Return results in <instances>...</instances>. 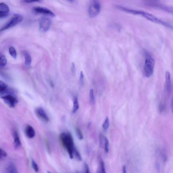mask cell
I'll return each mask as SVG.
<instances>
[{
    "mask_svg": "<svg viewBox=\"0 0 173 173\" xmlns=\"http://www.w3.org/2000/svg\"><path fill=\"white\" fill-rule=\"evenodd\" d=\"M9 8L6 4L1 3L0 4V18L1 19L6 17L8 15Z\"/></svg>",
    "mask_w": 173,
    "mask_h": 173,
    "instance_id": "cell-10",
    "label": "cell"
},
{
    "mask_svg": "<svg viewBox=\"0 0 173 173\" xmlns=\"http://www.w3.org/2000/svg\"><path fill=\"white\" fill-rule=\"evenodd\" d=\"M67 1H72V0H67Z\"/></svg>",
    "mask_w": 173,
    "mask_h": 173,
    "instance_id": "cell-37",
    "label": "cell"
},
{
    "mask_svg": "<svg viewBox=\"0 0 173 173\" xmlns=\"http://www.w3.org/2000/svg\"><path fill=\"white\" fill-rule=\"evenodd\" d=\"M14 147L16 150L18 149L22 146V143L19 136L17 131H14L13 132Z\"/></svg>",
    "mask_w": 173,
    "mask_h": 173,
    "instance_id": "cell-11",
    "label": "cell"
},
{
    "mask_svg": "<svg viewBox=\"0 0 173 173\" xmlns=\"http://www.w3.org/2000/svg\"><path fill=\"white\" fill-rule=\"evenodd\" d=\"M7 156V154L6 152L1 148L0 149V160H2L5 159Z\"/></svg>",
    "mask_w": 173,
    "mask_h": 173,
    "instance_id": "cell-23",
    "label": "cell"
},
{
    "mask_svg": "<svg viewBox=\"0 0 173 173\" xmlns=\"http://www.w3.org/2000/svg\"><path fill=\"white\" fill-rule=\"evenodd\" d=\"M172 112H173V103H172Z\"/></svg>",
    "mask_w": 173,
    "mask_h": 173,
    "instance_id": "cell-36",
    "label": "cell"
},
{
    "mask_svg": "<svg viewBox=\"0 0 173 173\" xmlns=\"http://www.w3.org/2000/svg\"><path fill=\"white\" fill-rule=\"evenodd\" d=\"M100 172L101 173H106L105 166H104V164L103 161H101L100 164Z\"/></svg>",
    "mask_w": 173,
    "mask_h": 173,
    "instance_id": "cell-29",
    "label": "cell"
},
{
    "mask_svg": "<svg viewBox=\"0 0 173 173\" xmlns=\"http://www.w3.org/2000/svg\"><path fill=\"white\" fill-rule=\"evenodd\" d=\"M84 168H85V172L86 173H90L89 167H88L87 165L86 164H84Z\"/></svg>",
    "mask_w": 173,
    "mask_h": 173,
    "instance_id": "cell-33",
    "label": "cell"
},
{
    "mask_svg": "<svg viewBox=\"0 0 173 173\" xmlns=\"http://www.w3.org/2000/svg\"><path fill=\"white\" fill-rule=\"evenodd\" d=\"M101 5L99 0H91L88 9V13L91 18H94L99 14Z\"/></svg>",
    "mask_w": 173,
    "mask_h": 173,
    "instance_id": "cell-4",
    "label": "cell"
},
{
    "mask_svg": "<svg viewBox=\"0 0 173 173\" xmlns=\"http://www.w3.org/2000/svg\"><path fill=\"white\" fill-rule=\"evenodd\" d=\"M139 14V15L142 16V17L148 20V21L156 23L161 24V25L170 28L173 30V26L170 25V24L161 21L153 15L143 11H140Z\"/></svg>",
    "mask_w": 173,
    "mask_h": 173,
    "instance_id": "cell-3",
    "label": "cell"
},
{
    "mask_svg": "<svg viewBox=\"0 0 173 173\" xmlns=\"http://www.w3.org/2000/svg\"><path fill=\"white\" fill-rule=\"evenodd\" d=\"M45 142L46 145L47 150L48 152H49L50 153V149L49 146V142H48V141L46 139L45 140Z\"/></svg>",
    "mask_w": 173,
    "mask_h": 173,
    "instance_id": "cell-30",
    "label": "cell"
},
{
    "mask_svg": "<svg viewBox=\"0 0 173 173\" xmlns=\"http://www.w3.org/2000/svg\"><path fill=\"white\" fill-rule=\"evenodd\" d=\"M89 96L91 102L93 103H95V99L94 95V90L91 89L90 91Z\"/></svg>",
    "mask_w": 173,
    "mask_h": 173,
    "instance_id": "cell-27",
    "label": "cell"
},
{
    "mask_svg": "<svg viewBox=\"0 0 173 173\" xmlns=\"http://www.w3.org/2000/svg\"><path fill=\"white\" fill-rule=\"evenodd\" d=\"M79 82L80 85H81V86H83L84 85V75L83 72L82 71H81V72H80L79 78Z\"/></svg>",
    "mask_w": 173,
    "mask_h": 173,
    "instance_id": "cell-28",
    "label": "cell"
},
{
    "mask_svg": "<svg viewBox=\"0 0 173 173\" xmlns=\"http://www.w3.org/2000/svg\"><path fill=\"white\" fill-rule=\"evenodd\" d=\"M41 0H23V2L26 3H31L41 2Z\"/></svg>",
    "mask_w": 173,
    "mask_h": 173,
    "instance_id": "cell-31",
    "label": "cell"
},
{
    "mask_svg": "<svg viewBox=\"0 0 173 173\" xmlns=\"http://www.w3.org/2000/svg\"><path fill=\"white\" fill-rule=\"evenodd\" d=\"M79 108L78 99L75 97L74 100V106L73 109L72 110V113L74 114L77 111Z\"/></svg>",
    "mask_w": 173,
    "mask_h": 173,
    "instance_id": "cell-16",
    "label": "cell"
},
{
    "mask_svg": "<svg viewBox=\"0 0 173 173\" xmlns=\"http://www.w3.org/2000/svg\"><path fill=\"white\" fill-rule=\"evenodd\" d=\"M25 63L27 66H30L31 63V58L30 55L27 53H25Z\"/></svg>",
    "mask_w": 173,
    "mask_h": 173,
    "instance_id": "cell-18",
    "label": "cell"
},
{
    "mask_svg": "<svg viewBox=\"0 0 173 173\" xmlns=\"http://www.w3.org/2000/svg\"><path fill=\"white\" fill-rule=\"evenodd\" d=\"M31 165L34 171L36 172H38L39 171L38 165L33 160H31Z\"/></svg>",
    "mask_w": 173,
    "mask_h": 173,
    "instance_id": "cell-26",
    "label": "cell"
},
{
    "mask_svg": "<svg viewBox=\"0 0 173 173\" xmlns=\"http://www.w3.org/2000/svg\"><path fill=\"white\" fill-rule=\"evenodd\" d=\"M165 109L164 104L162 103H160L159 106V110L161 112H162Z\"/></svg>",
    "mask_w": 173,
    "mask_h": 173,
    "instance_id": "cell-32",
    "label": "cell"
},
{
    "mask_svg": "<svg viewBox=\"0 0 173 173\" xmlns=\"http://www.w3.org/2000/svg\"><path fill=\"white\" fill-rule=\"evenodd\" d=\"M51 20L47 17L42 18L39 22V29L42 32H46L49 30L51 25Z\"/></svg>",
    "mask_w": 173,
    "mask_h": 173,
    "instance_id": "cell-7",
    "label": "cell"
},
{
    "mask_svg": "<svg viewBox=\"0 0 173 173\" xmlns=\"http://www.w3.org/2000/svg\"><path fill=\"white\" fill-rule=\"evenodd\" d=\"M145 62L144 66V74L147 78H149L153 74L155 60L151 55L145 52Z\"/></svg>",
    "mask_w": 173,
    "mask_h": 173,
    "instance_id": "cell-2",
    "label": "cell"
},
{
    "mask_svg": "<svg viewBox=\"0 0 173 173\" xmlns=\"http://www.w3.org/2000/svg\"><path fill=\"white\" fill-rule=\"evenodd\" d=\"M7 61L5 56L1 53L0 54V65L2 67H5L7 64Z\"/></svg>",
    "mask_w": 173,
    "mask_h": 173,
    "instance_id": "cell-17",
    "label": "cell"
},
{
    "mask_svg": "<svg viewBox=\"0 0 173 173\" xmlns=\"http://www.w3.org/2000/svg\"><path fill=\"white\" fill-rule=\"evenodd\" d=\"M35 113L38 117L43 122L47 123L49 122L50 119L46 111L41 107L36 108Z\"/></svg>",
    "mask_w": 173,
    "mask_h": 173,
    "instance_id": "cell-9",
    "label": "cell"
},
{
    "mask_svg": "<svg viewBox=\"0 0 173 173\" xmlns=\"http://www.w3.org/2000/svg\"><path fill=\"white\" fill-rule=\"evenodd\" d=\"M76 133L78 137L79 140H82L83 139V136L82 133V132L78 127L76 128Z\"/></svg>",
    "mask_w": 173,
    "mask_h": 173,
    "instance_id": "cell-25",
    "label": "cell"
},
{
    "mask_svg": "<svg viewBox=\"0 0 173 173\" xmlns=\"http://www.w3.org/2000/svg\"><path fill=\"white\" fill-rule=\"evenodd\" d=\"M73 154L74 155L75 158L76 159L79 161H81L82 160V158L81 157V156L79 153V152L78 151V150L77 149V148L75 147L74 151H73Z\"/></svg>",
    "mask_w": 173,
    "mask_h": 173,
    "instance_id": "cell-21",
    "label": "cell"
},
{
    "mask_svg": "<svg viewBox=\"0 0 173 173\" xmlns=\"http://www.w3.org/2000/svg\"><path fill=\"white\" fill-rule=\"evenodd\" d=\"M6 170L7 173H16L18 172L17 167L13 163H10L7 165Z\"/></svg>",
    "mask_w": 173,
    "mask_h": 173,
    "instance_id": "cell-14",
    "label": "cell"
},
{
    "mask_svg": "<svg viewBox=\"0 0 173 173\" xmlns=\"http://www.w3.org/2000/svg\"><path fill=\"white\" fill-rule=\"evenodd\" d=\"M104 151L106 153H108V151H109V142H108V140L107 137H106L105 141L104 142Z\"/></svg>",
    "mask_w": 173,
    "mask_h": 173,
    "instance_id": "cell-24",
    "label": "cell"
},
{
    "mask_svg": "<svg viewBox=\"0 0 173 173\" xmlns=\"http://www.w3.org/2000/svg\"><path fill=\"white\" fill-rule=\"evenodd\" d=\"M23 20V17L22 16L17 14H15L10 21L1 28V31L9 29L17 26Z\"/></svg>",
    "mask_w": 173,
    "mask_h": 173,
    "instance_id": "cell-5",
    "label": "cell"
},
{
    "mask_svg": "<svg viewBox=\"0 0 173 173\" xmlns=\"http://www.w3.org/2000/svg\"><path fill=\"white\" fill-rule=\"evenodd\" d=\"M9 51L10 55L14 59H16L17 57V52L14 47L11 46L9 47Z\"/></svg>",
    "mask_w": 173,
    "mask_h": 173,
    "instance_id": "cell-19",
    "label": "cell"
},
{
    "mask_svg": "<svg viewBox=\"0 0 173 173\" xmlns=\"http://www.w3.org/2000/svg\"><path fill=\"white\" fill-rule=\"evenodd\" d=\"M109 126V118L107 117L105 121L104 122L103 127V129L104 131H106L108 130V127Z\"/></svg>",
    "mask_w": 173,
    "mask_h": 173,
    "instance_id": "cell-22",
    "label": "cell"
},
{
    "mask_svg": "<svg viewBox=\"0 0 173 173\" xmlns=\"http://www.w3.org/2000/svg\"><path fill=\"white\" fill-rule=\"evenodd\" d=\"M163 10L167 12V13L173 15V7L168 6H163L160 7Z\"/></svg>",
    "mask_w": 173,
    "mask_h": 173,
    "instance_id": "cell-20",
    "label": "cell"
},
{
    "mask_svg": "<svg viewBox=\"0 0 173 173\" xmlns=\"http://www.w3.org/2000/svg\"><path fill=\"white\" fill-rule=\"evenodd\" d=\"M123 172L124 173H127L126 168L125 166H123Z\"/></svg>",
    "mask_w": 173,
    "mask_h": 173,
    "instance_id": "cell-35",
    "label": "cell"
},
{
    "mask_svg": "<svg viewBox=\"0 0 173 173\" xmlns=\"http://www.w3.org/2000/svg\"><path fill=\"white\" fill-rule=\"evenodd\" d=\"M166 88L168 94H170L171 90V74L169 71L166 72Z\"/></svg>",
    "mask_w": 173,
    "mask_h": 173,
    "instance_id": "cell-13",
    "label": "cell"
},
{
    "mask_svg": "<svg viewBox=\"0 0 173 173\" xmlns=\"http://www.w3.org/2000/svg\"><path fill=\"white\" fill-rule=\"evenodd\" d=\"M71 70L72 72H74L75 70V64L74 63H72L71 64Z\"/></svg>",
    "mask_w": 173,
    "mask_h": 173,
    "instance_id": "cell-34",
    "label": "cell"
},
{
    "mask_svg": "<svg viewBox=\"0 0 173 173\" xmlns=\"http://www.w3.org/2000/svg\"><path fill=\"white\" fill-rule=\"evenodd\" d=\"M7 84L1 80L0 81V94L1 95L6 94L8 92Z\"/></svg>",
    "mask_w": 173,
    "mask_h": 173,
    "instance_id": "cell-15",
    "label": "cell"
},
{
    "mask_svg": "<svg viewBox=\"0 0 173 173\" xmlns=\"http://www.w3.org/2000/svg\"><path fill=\"white\" fill-rule=\"evenodd\" d=\"M33 11L36 14L48 16L52 17H55V14L53 12L46 8L35 7L33 8Z\"/></svg>",
    "mask_w": 173,
    "mask_h": 173,
    "instance_id": "cell-8",
    "label": "cell"
},
{
    "mask_svg": "<svg viewBox=\"0 0 173 173\" xmlns=\"http://www.w3.org/2000/svg\"><path fill=\"white\" fill-rule=\"evenodd\" d=\"M4 102L11 108H13L17 105L18 100L17 98L13 95L7 94L1 96Z\"/></svg>",
    "mask_w": 173,
    "mask_h": 173,
    "instance_id": "cell-6",
    "label": "cell"
},
{
    "mask_svg": "<svg viewBox=\"0 0 173 173\" xmlns=\"http://www.w3.org/2000/svg\"><path fill=\"white\" fill-rule=\"evenodd\" d=\"M25 132L27 137L30 139L33 138L35 136L34 129L30 125H28L26 127Z\"/></svg>",
    "mask_w": 173,
    "mask_h": 173,
    "instance_id": "cell-12",
    "label": "cell"
},
{
    "mask_svg": "<svg viewBox=\"0 0 173 173\" xmlns=\"http://www.w3.org/2000/svg\"><path fill=\"white\" fill-rule=\"evenodd\" d=\"M59 139L63 146L67 150L71 159L74 157L73 151L75 147L73 137L69 132H62Z\"/></svg>",
    "mask_w": 173,
    "mask_h": 173,
    "instance_id": "cell-1",
    "label": "cell"
}]
</instances>
